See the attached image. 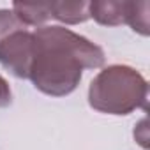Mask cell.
Returning a JSON list of instances; mask_svg holds the SVG:
<instances>
[{"mask_svg":"<svg viewBox=\"0 0 150 150\" xmlns=\"http://www.w3.org/2000/svg\"><path fill=\"white\" fill-rule=\"evenodd\" d=\"M34 58L28 80L51 97H65L78 88L83 69L104 65V51L87 37L60 25H44L34 32Z\"/></svg>","mask_w":150,"mask_h":150,"instance_id":"cell-1","label":"cell"},{"mask_svg":"<svg viewBox=\"0 0 150 150\" xmlns=\"http://www.w3.org/2000/svg\"><path fill=\"white\" fill-rule=\"evenodd\" d=\"M25 25L16 18V14L13 13V9H0V41L4 37H7L11 32L23 28Z\"/></svg>","mask_w":150,"mask_h":150,"instance_id":"cell-8","label":"cell"},{"mask_svg":"<svg viewBox=\"0 0 150 150\" xmlns=\"http://www.w3.org/2000/svg\"><path fill=\"white\" fill-rule=\"evenodd\" d=\"M150 4L146 0L141 2H127V16H125V23L138 32L139 35H148L150 34Z\"/></svg>","mask_w":150,"mask_h":150,"instance_id":"cell-7","label":"cell"},{"mask_svg":"<svg viewBox=\"0 0 150 150\" xmlns=\"http://www.w3.org/2000/svg\"><path fill=\"white\" fill-rule=\"evenodd\" d=\"M148 83L131 65H108L90 81L88 104L99 113L129 115L136 110L146 111Z\"/></svg>","mask_w":150,"mask_h":150,"instance_id":"cell-2","label":"cell"},{"mask_svg":"<svg viewBox=\"0 0 150 150\" xmlns=\"http://www.w3.org/2000/svg\"><path fill=\"white\" fill-rule=\"evenodd\" d=\"M13 101V94H11V87L7 83V80L4 76H0V108L9 106Z\"/></svg>","mask_w":150,"mask_h":150,"instance_id":"cell-9","label":"cell"},{"mask_svg":"<svg viewBox=\"0 0 150 150\" xmlns=\"http://www.w3.org/2000/svg\"><path fill=\"white\" fill-rule=\"evenodd\" d=\"M13 13L16 18L25 25V27H44V23L51 18L50 11V2H39V4H30V2H14L13 4Z\"/></svg>","mask_w":150,"mask_h":150,"instance_id":"cell-6","label":"cell"},{"mask_svg":"<svg viewBox=\"0 0 150 150\" xmlns=\"http://www.w3.org/2000/svg\"><path fill=\"white\" fill-rule=\"evenodd\" d=\"M90 2H50L51 18L65 25H78L90 20L88 14Z\"/></svg>","mask_w":150,"mask_h":150,"instance_id":"cell-5","label":"cell"},{"mask_svg":"<svg viewBox=\"0 0 150 150\" xmlns=\"http://www.w3.org/2000/svg\"><path fill=\"white\" fill-rule=\"evenodd\" d=\"M129 0H94L88 4V14L103 27H118L125 23Z\"/></svg>","mask_w":150,"mask_h":150,"instance_id":"cell-4","label":"cell"},{"mask_svg":"<svg viewBox=\"0 0 150 150\" xmlns=\"http://www.w3.org/2000/svg\"><path fill=\"white\" fill-rule=\"evenodd\" d=\"M34 48V34L28 30V27L18 28L0 41V64L13 76L28 80Z\"/></svg>","mask_w":150,"mask_h":150,"instance_id":"cell-3","label":"cell"}]
</instances>
